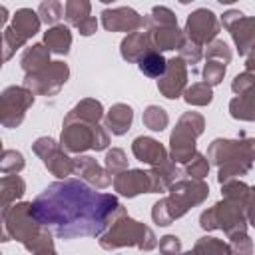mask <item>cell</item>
I'll list each match as a JSON object with an SVG mask.
<instances>
[{"label":"cell","instance_id":"6da1fadb","mask_svg":"<svg viewBox=\"0 0 255 255\" xmlns=\"http://www.w3.org/2000/svg\"><path fill=\"white\" fill-rule=\"evenodd\" d=\"M30 213L40 225H50L58 237H96L114 215H124L114 195L98 193L86 183L64 179L48 185L30 203Z\"/></svg>","mask_w":255,"mask_h":255},{"label":"cell","instance_id":"7a4b0ae2","mask_svg":"<svg viewBox=\"0 0 255 255\" xmlns=\"http://www.w3.org/2000/svg\"><path fill=\"white\" fill-rule=\"evenodd\" d=\"M2 215H4V229H6V233H12V237L22 241L30 251L42 253V251L52 249L50 233L44 231L42 225L32 217L30 203L14 205V209L6 207Z\"/></svg>","mask_w":255,"mask_h":255},{"label":"cell","instance_id":"3957f363","mask_svg":"<svg viewBox=\"0 0 255 255\" xmlns=\"http://www.w3.org/2000/svg\"><path fill=\"white\" fill-rule=\"evenodd\" d=\"M209 157L221 165L219 169V181H227L233 175L245 173L251 165V159H255V139L249 141H229V139H215Z\"/></svg>","mask_w":255,"mask_h":255},{"label":"cell","instance_id":"277c9868","mask_svg":"<svg viewBox=\"0 0 255 255\" xmlns=\"http://www.w3.org/2000/svg\"><path fill=\"white\" fill-rule=\"evenodd\" d=\"M207 185L201 181H181L171 187V197L157 201L153 207V219L159 225H169L171 219L183 215L191 205L201 203L207 195Z\"/></svg>","mask_w":255,"mask_h":255},{"label":"cell","instance_id":"5b68a950","mask_svg":"<svg viewBox=\"0 0 255 255\" xmlns=\"http://www.w3.org/2000/svg\"><path fill=\"white\" fill-rule=\"evenodd\" d=\"M124 245H137L141 249H153L155 247V237L151 229L145 225L122 215L120 221L114 223V227L102 237V247L104 249H116Z\"/></svg>","mask_w":255,"mask_h":255},{"label":"cell","instance_id":"8992f818","mask_svg":"<svg viewBox=\"0 0 255 255\" xmlns=\"http://www.w3.org/2000/svg\"><path fill=\"white\" fill-rule=\"evenodd\" d=\"M203 129V118L197 114H185L171 133V155L175 161L185 163L195 155V137Z\"/></svg>","mask_w":255,"mask_h":255},{"label":"cell","instance_id":"52a82bcc","mask_svg":"<svg viewBox=\"0 0 255 255\" xmlns=\"http://www.w3.org/2000/svg\"><path fill=\"white\" fill-rule=\"evenodd\" d=\"M62 143L70 151H84L88 147L104 149L108 145V135L92 122H80L74 126H66L62 131Z\"/></svg>","mask_w":255,"mask_h":255},{"label":"cell","instance_id":"ba28073f","mask_svg":"<svg viewBox=\"0 0 255 255\" xmlns=\"http://www.w3.org/2000/svg\"><path fill=\"white\" fill-rule=\"evenodd\" d=\"M151 30H149V40L151 46L157 50H173L181 48V34L177 30L175 18L167 8H153L151 12Z\"/></svg>","mask_w":255,"mask_h":255},{"label":"cell","instance_id":"9c48e42d","mask_svg":"<svg viewBox=\"0 0 255 255\" xmlns=\"http://www.w3.org/2000/svg\"><path fill=\"white\" fill-rule=\"evenodd\" d=\"M239 207H241L239 201H233V205H229V199H227V203H217L213 209H209V211H205L201 215V227L203 229L221 227L229 235L243 233L245 221H243V215H241V209Z\"/></svg>","mask_w":255,"mask_h":255},{"label":"cell","instance_id":"30bf717a","mask_svg":"<svg viewBox=\"0 0 255 255\" xmlns=\"http://www.w3.org/2000/svg\"><path fill=\"white\" fill-rule=\"evenodd\" d=\"M40 28V20L36 18V14L28 8H22L14 14V24L10 28H6L4 32V58L8 60L12 56V50H16L18 46H22L30 36H34Z\"/></svg>","mask_w":255,"mask_h":255},{"label":"cell","instance_id":"8fae6325","mask_svg":"<svg viewBox=\"0 0 255 255\" xmlns=\"http://www.w3.org/2000/svg\"><path fill=\"white\" fill-rule=\"evenodd\" d=\"M114 185L120 193H124L128 197H133L141 191H145V193L159 191L165 183L157 173H145V171L133 169V171H124V173L116 175Z\"/></svg>","mask_w":255,"mask_h":255},{"label":"cell","instance_id":"7c38bea8","mask_svg":"<svg viewBox=\"0 0 255 255\" xmlns=\"http://www.w3.org/2000/svg\"><path fill=\"white\" fill-rule=\"evenodd\" d=\"M233 92H237L239 98L231 102V116L239 120H255V76H237L233 82Z\"/></svg>","mask_w":255,"mask_h":255},{"label":"cell","instance_id":"4fadbf2b","mask_svg":"<svg viewBox=\"0 0 255 255\" xmlns=\"http://www.w3.org/2000/svg\"><path fill=\"white\" fill-rule=\"evenodd\" d=\"M32 92L24 88H8L2 94V124L12 128L18 126L24 118L26 108L32 104Z\"/></svg>","mask_w":255,"mask_h":255},{"label":"cell","instance_id":"5bb4252c","mask_svg":"<svg viewBox=\"0 0 255 255\" xmlns=\"http://www.w3.org/2000/svg\"><path fill=\"white\" fill-rule=\"evenodd\" d=\"M223 26L231 30L241 54L255 50V18H243L241 12H227L223 16Z\"/></svg>","mask_w":255,"mask_h":255},{"label":"cell","instance_id":"9a60e30c","mask_svg":"<svg viewBox=\"0 0 255 255\" xmlns=\"http://www.w3.org/2000/svg\"><path fill=\"white\" fill-rule=\"evenodd\" d=\"M34 151L44 159L46 167H48L54 175H58V177H66V175L76 167V163H74L72 159H68V157L60 151V147L56 145L54 139H48V137L38 139V141L34 143Z\"/></svg>","mask_w":255,"mask_h":255},{"label":"cell","instance_id":"2e32d148","mask_svg":"<svg viewBox=\"0 0 255 255\" xmlns=\"http://www.w3.org/2000/svg\"><path fill=\"white\" fill-rule=\"evenodd\" d=\"M66 78H68L66 64L54 62V64H48L46 68H42L36 74H28L26 76V86L36 90V92H42V94H54V88L50 86V82H54L60 88L66 82Z\"/></svg>","mask_w":255,"mask_h":255},{"label":"cell","instance_id":"e0dca14e","mask_svg":"<svg viewBox=\"0 0 255 255\" xmlns=\"http://www.w3.org/2000/svg\"><path fill=\"white\" fill-rule=\"evenodd\" d=\"M217 20L213 16V12L209 10H195L189 18H187V34L191 38V42L201 44V42H209L215 34H217Z\"/></svg>","mask_w":255,"mask_h":255},{"label":"cell","instance_id":"ac0fdd59","mask_svg":"<svg viewBox=\"0 0 255 255\" xmlns=\"http://www.w3.org/2000/svg\"><path fill=\"white\" fill-rule=\"evenodd\" d=\"M185 64L181 58H173L167 62V70L163 74V80H159V90L165 98H177L183 84H185Z\"/></svg>","mask_w":255,"mask_h":255},{"label":"cell","instance_id":"d6986e66","mask_svg":"<svg viewBox=\"0 0 255 255\" xmlns=\"http://www.w3.org/2000/svg\"><path fill=\"white\" fill-rule=\"evenodd\" d=\"M104 26L108 30H135L143 26V20L131 8H116L104 12Z\"/></svg>","mask_w":255,"mask_h":255},{"label":"cell","instance_id":"ffe728a7","mask_svg":"<svg viewBox=\"0 0 255 255\" xmlns=\"http://www.w3.org/2000/svg\"><path fill=\"white\" fill-rule=\"evenodd\" d=\"M133 153L137 159L151 163V165H163L165 163V149L151 137H137L133 141Z\"/></svg>","mask_w":255,"mask_h":255},{"label":"cell","instance_id":"44dd1931","mask_svg":"<svg viewBox=\"0 0 255 255\" xmlns=\"http://www.w3.org/2000/svg\"><path fill=\"white\" fill-rule=\"evenodd\" d=\"M151 40H149V34H143V32H135V34H129L124 42H122V56L126 60H141L145 54H149L151 50Z\"/></svg>","mask_w":255,"mask_h":255},{"label":"cell","instance_id":"7402d4cb","mask_svg":"<svg viewBox=\"0 0 255 255\" xmlns=\"http://www.w3.org/2000/svg\"><path fill=\"white\" fill-rule=\"evenodd\" d=\"M131 118H133L131 108L126 106V104H118V106H114V108L110 110L106 122H108V128L112 129V133L122 135V133H126V131L129 129Z\"/></svg>","mask_w":255,"mask_h":255},{"label":"cell","instance_id":"603a6c76","mask_svg":"<svg viewBox=\"0 0 255 255\" xmlns=\"http://www.w3.org/2000/svg\"><path fill=\"white\" fill-rule=\"evenodd\" d=\"M76 169H78L88 181L96 183L98 187H106V185L112 181L110 177H102V175H106V173H104V169H102L92 157H80V159L76 161Z\"/></svg>","mask_w":255,"mask_h":255},{"label":"cell","instance_id":"cb8c5ba5","mask_svg":"<svg viewBox=\"0 0 255 255\" xmlns=\"http://www.w3.org/2000/svg\"><path fill=\"white\" fill-rule=\"evenodd\" d=\"M50 62H48V48L36 44L32 46V50H28L22 58V68L26 74H36L40 72L42 68H46Z\"/></svg>","mask_w":255,"mask_h":255},{"label":"cell","instance_id":"d4e9b609","mask_svg":"<svg viewBox=\"0 0 255 255\" xmlns=\"http://www.w3.org/2000/svg\"><path fill=\"white\" fill-rule=\"evenodd\" d=\"M46 44H48V50L56 52V54H66L70 44H72V36H70V30L64 28V26H54L52 30L46 32L44 36Z\"/></svg>","mask_w":255,"mask_h":255},{"label":"cell","instance_id":"484cf974","mask_svg":"<svg viewBox=\"0 0 255 255\" xmlns=\"http://www.w3.org/2000/svg\"><path fill=\"white\" fill-rule=\"evenodd\" d=\"M139 70H141L145 76H149V78H159V76L165 74L167 62L163 60L161 54L149 52V54H145V56L139 60Z\"/></svg>","mask_w":255,"mask_h":255},{"label":"cell","instance_id":"4316f807","mask_svg":"<svg viewBox=\"0 0 255 255\" xmlns=\"http://www.w3.org/2000/svg\"><path fill=\"white\" fill-rule=\"evenodd\" d=\"M185 255H231V247L225 245L223 241L219 239H213V237H203L193 251L185 253Z\"/></svg>","mask_w":255,"mask_h":255},{"label":"cell","instance_id":"83f0119b","mask_svg":"<svg viewBox=\"0 0 255 255\" xmlns=\"http://www.w3.org/2000/svg\"><path fill=\"white\" fill-rule=\"evenodd\" d=\"M2 203H4V209L8 207V203L16 197H20L24 193V181L18 177V175H8L2 179Z\"/></svg>","mask_w":255,"mask_h":255},{"label":"cell","instance_id":"f1b7e54d","mask_svg":"<svg viewBox=\"0 0 255 255\" xmlns=\"http://www.w3.org/2000/svg\"><path fill=\"white\" fill-rule=\"evenodd\" d=\"M90 4L88 2H68L66 4V20L70 24L80 26L82 22H86L90 16Z\"/></svg>","mask_w":255,"mask_h":255},{"label":"cell","instance_id":"f546056e","mask_svg":"<svg viewBox=\"0 0 255 255\" xmlns=\"http://www.w3.org/2000/svg\"><path fill=\"white\" fill-rule=\"evenodd\" d=\"M143 124L153 131H161L167 126V114L157 106H149L143 114Z\"/></svg>","mask_w":255,"mask_h":255},{"label":"cell","instance_id":"4dcf8cb0","mask_svg":"<svg viewBox=\"0 0 255 255\" xmlns=\"http://www.w3.org/2000/svg\"><path fill=\"white\" fill-rule=\"evenodd\" d=\"M185 100L189 104H197V106H203V104H209L211 102V88L207 84H193L187 94H185Z\"/></svg>","mask_w":255,"mask_h":255},{"label":"cell","instance_id":"1f68e13d","mask_svg":"<svg viewBox=\"0 0 255 255\" xmlns=\"http://www.w3.org/2000/svg\"><path fill=\"white\" fill-rule=\"evenodd\" d=\"M223 74H225V62H209L203 70L205 82H209V84H219Z\"/></svg>","mask_w":255,"mask_h":255},{"label":"cell","instance_id":"d6a6232c","mask_svg":"<svg viewBox=\"0 0 255 255\" xmlns=\"http://www.w3.org/2000/svg\"><path fill=\"white\" fill-rule=\"evenodd\" d=\"M231 255H249L251 253V241L245 233L231 235Z\"/></svg>","mask_w":255,"mask_h":255},{"label":"cell","instance_id":"836d02e7","mask_svg":"<svg viewBox=\"0 0 255 255\" xmlns=\"http://www.w3.org/2000/svg\"><path fill=\"white\" fill-rule=\"evenodd\" d=\"M106 165H108L110 173H118L120 169H124V167L128 165L124 151H122V149H112V151L108 153V157H106Z\"/></svg>","mask_w":255,"mask_h":255},{"label":"cell","instance_id":"e575fe53","mask_svg":"<svg viewBox=\"0 0 255 255\" xmlns=\"http://www.w3.org/2000/svg\"><path fill=\"white\" fill-rule=\"evenodd\" d=\"M40 14H42V20L44 22L52 24V22H56L62 16V4H58V2H46V4L40 6Z\"/></svg>","mask_w":255,"mask_h":255},{"label":"cell","instance_id":"d590c367","mask_svg":"<svg viewBox=\"0 0 255 255\" xmlns=\"http://www.w3.org/2000/svg\"><path fill=\"white\" fill-rule=\"evenodd\" d=\"M207 169H209V165H207V159L203 157V155H195V159H191V163L187 165V173L189 175H193V177H203L205 173H207Z\"/></svg>","mask_w":255,"mask_h":255},{"label":"cell","instance_id":"8d00e7d4","mask_svg":"<svg viewBox=\"0 0 255 255\" xmlns=\"http://www.w3.org/2000/svg\"><path fill=\"white\" fill-rule=\"evenodd\" d=\"M10 163H12V171L16 173V171H20L22 167H24V161H22V155L18 153V151H4V159H2V169L4 171H8V167H10Z\"/></svg>","mask_w":255,"mask_h":255},{"label":"cell","instance_id":"74e56055","mask_svg":"<svg viewBox=\"0 0 255 255\" xmlns=\"http://www.w3.org/2000/svg\"><path fill=\"white\" fill-rule=\"evenodd\" d=\"M179 239L177 237H173V235H167V237H163V241H161V245H159V249H161V253L163 255H177L179 253Z\"/></svg>","mask_w":255,"mask_h":255},{"label":"cell","instance_id":"f35d334b","mask_svg":"<svg viewBox=\"0 0 255 255\" xmlns=\"http://www.w3.org/2000/svg\"><path fill=\"white\" fill-rule=\"evenodd\" d=\"M207 56H219V58H231V54H229V50H227V46L223 44V42H213L209 48H207Z\"/></svg>","mask_w":255,"mask_h":255},{"label":"cell","instance_id":"ab89813d","mask_svg":"<svg viewBox=\"0 0 255 255\" xmlns=\"http://www.w3.org/2000/svg\"><path fill=\"white\" fill-rule=\"evenodd\" d=\"M96 26H98L96 18H88V20H86V22H82L78 28H80V32H82L84 36H90V34H94V32H96Z\"/></svg>","mask_w":255,"mask_h":255},{"label":"cell","instance_id":"60d3db41","mask_svg":"<svg viewBox=\"0 0 255 255\" xmlns=\"http://www.w3.org/2000/svg\"><path fill=\"white\" fill-rule=\"evenodd\" d=\"M249 201H247V215H249V221H251V225H255V187L249 191Z\"/></svg>","mask_w":255,"mask_h":255},{"label":"cell","instance_id":"b9f144b4","mask_svg":"<svg viewBox=\"0 0 255 255\" xmlns=\"http://www.w3.org/2000/svg\"><path fill=\"white\" fill-rule=\"evenodd\" d=\"M247 68H249V70H255V50H253V54L247 58Z\"/></svg>","mask_w":255,"mask_h":255},{"label":"cell","instance_id":"7bdbcfd3","mask_svg":"<svg viewBox=\"0 0 255 255\" xmlns=\"http://www.w3.org/2000/svg\"><path fill=\"white\" fill-rule=\"evenodd\" d=\"M38 255H56L52 249H48V251H42V253H38Z\"/></svg>","mask_w":255,"mask_h":255}]
</instances>
